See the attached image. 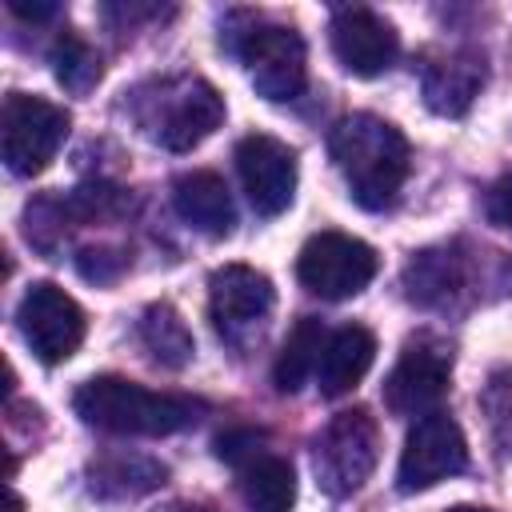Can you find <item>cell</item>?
<instances>
[{"label":"cell","instance_id":"cell-30","mask_svg":"<svg viewBox=\"0 0 512 512\" xmlns=\"http://www.w3.org/2000/svg\"><path fill=\"white\" fill-rule=\"evenodd\" d=\"M448 512H484V508H472V504H456V508H448Z\"/></svg>","mask_w":512,"mask_h":512},{"label":"cell","instance_id":"cell-7","mask_svg":"<svg viewBox=\"0 0 512 512\" xmlns=\"http://www.w3.org/2000/svg\"><path fill=\"white\" fill-rule=\"evenodd\" d=\"M376 268H380V260L364 240H356L348 232H332V228L308 236L296 256L300 284L320 300H348V296L364 292L372 284Z\"/></svg>","mask_w":512,"mask_h":512},{"label":"cell","instance_id":"cell-20","mask_svg":"<svg viewBox=\"0 0 512 512\" xmlns=\"http://www.w3.org/2000/svg\"><path fill=\"white\" fill-rule=\"evenodd\" d=\"M140 340L152 352V360L164 364V368H184L192 360V352H196L184 316L172 304H164V300L144 308V316H140Z\"/></svg>","mask_w":512,"mask_h":512},{"label":"cell","instance_id":"cell-18","mask_svg":"<svg viewBox=\"0 0 512 512\" xmlns=\"http://www.w3.org/2000/svg\"><path fill=\"white\" fill-rule=\"evenodd\" d=\"M236 488L248 512H292L296 504V472L284 456L268 452V444L236 464Z\"/></svg>","mask_w":512,"mask_h":512},{"label":"cell","instance_id":"cell-27","mask_svg":"<svg viewBox=\"0 0 512 512\" xmlns=\"http://www.w3.org/2000/svg\"><path fill=\"white\" fill-rule=\"evenodd\" d=\"M484 212H488V220H492L496 228L512 232V172L500 176V180L484 192Z\"/></svg>","mask_w":512,"mask_h":512},{"label":"cell","instance_id":"cell-23","mask_svg":"<svg viewBox=\"0 0 512 512\" xmlns=\"http://www.w3.org/2000/svg\"><path fill=\"white\" fill-rule=\"evenodd\" d=\"M68 220H72L68 200H56V196H40L24 208V232L40 252H56L60 236L68 232Z\"/></svg>","mask_w":512,"mask_h":512},{"label":"cell","instance_id":"cell-1","mask_svg":"<svg viewBox=\"0 0 512 512\" xmlns=\"http://www.w3.org/2000/svg\"><path fill=\"white\" fill-rule=\"evenodd\" d=\"M328 152L348 184V196L360 208L384 212L396 204V196L408 180V168H412L408 140L396 124H388L384 116H372V112H352L332 124Z\"/></svg>","mask_w":512,"mask_h":512},{"label":"cell","instance_id":"cell-11","mask_svg":"<svg viewBox=\"0 0 512 512\" xmlns=\"http://www.w3.org/2000/svg\"><path fill=\"white\" fill-rule=\"evenodd\" d=\"M236 172L260 216H280L296 196V152L276 136H244L236 144Z\"/></svg>","mask_w":512,"mask_h":512},{"label":"cell","instance_id":"cell-15","mask_svg":"<svg viewBox=\"0 0 512 512\" xmlns=\"http://www.w3.org/2000/svg\"><path fill=\"white\" fill-rule=\"evenodd\" d=\"M424 104L440 116H464L484 88V56L476 48L436 52L420 68Z\"/></svg>","mask_w":512,"mask_h":512},{"label":"cell","instance_id":"cell-22","mask_svg":"<svg viewBox=\"0 0 512 512\" xmlns=\"http://www.w3.org/2000/svg\"><path fill=\"white\" fill-rule=\"evenodd\" d=\"M52 72H56V80H60L72 96H84V92H92L96 80H100V56H96V48H92L84 36L60 32L56 44H52Z\"/></svg>","mask_w":512,"mask_h":512},{"label":"cell","instance_id":"cell-14","mask_svg":"<svg viewBox=\"0 0 512 512\" xmlns=\"http://www.w3.org/2000/svg\"><path fill=\"white\" fill-rule=\"evenodd\" d=\"M404 296L420 308H452L472 284V256L460 244L424 248L404 264Z\"/></svg>","mask_w":512,"mask_h":512},{"label":"cell","instance_id":"cell-10","mask_svg":"<svg viewBox=\"0 0 512 512\" xmlns=\"http://www.w3.org/2000/svg\"><path fill=\"white\" fill-rule=\"evenodd\" d=\"M16 328L36 360L60 364L84 340V308L56 284H32L16 308Z\"/></svg>","mask_w":512,"mask_h":512},{"label":"cell","instance_id":"cell-16","mask_svg":"<svg viewBox=\"0 0 512 512\" xmlns=\"http://www.w3.org/2000/svg\"><path fill=\"white\" fill-rule=\"evenodd\" d=\"M172 204L180 212L184 224H192L196 232L220 240L232 232L236 224V208L228 196V184L216 172H184L172 184Z\"/></svg>","mask_w":512,"mask_h":512},{"label":"cell","instance_id":"cell-19","mask_svg":"<svg viewBox=\"0 0 512 512\" xmlns=\"http://www.w3.org/2000/svg\"><path fill=\"white\" fill-rule=\"evenodd\" d=\"M324 344H328V332L316 316H300L272 364V384L280 392H296L316 368H320V356H324Z\"/></svg>","mask_w":512,"mask_h":512},{"label":"cell","instance_id":"cell-17","mask_svg":"<svg viewBox=\"0 0 512 512\" xmlns=\"http://www.w3.org/2000/svg\"><path fill=\"white\" fill-rule=\"evenodd\" d=\"M376 360V336L364 328V324H344L328 336L324 344V356H320V368H316V384H320V396H344L352 392L364 372L372 368Z\"/></svg>","mask_w":512,"mask_h":512},{"label":"cell","instance_id":"cell-25","mask_svg":"<svg viewBox=\"0 0 512 512\" xmlns=\"http://www.w3.org/2000/svg\"><path fill=\"white\" fill-rule=\"evenodd\" d=\"M68 200V212H72V220H108V216H116L120 208H124V192L116 188V184H104V180H96V184H80L72 196H64Z\"/></svg>","mask_w":512,"mask_h":512},{"label":"cell","instance_id":"cell-21","mask_svg":"<svg viewBox=\"0 0 512 512\" xmlns=\"http://www.w3.org/2000/svg\"><path fill=\"white\" fill-rule=\"evenodd\" d=\"M168 476L164 464L148 460V456H108L92 468V492L100 496H140L160 488Z\"/></svg>","mask_w":512,"mask_h":512},{"label":"cell","instance_id":"cell-28","mask_svg":"<svg viewBox=\"0 0 512 512\" xmlns=\"http://www.w3.org/2000/svg\"><path fill=\"white\" fill-rule=\"evenodd\" d=\"M8 8L20 16V20H52L60 8L56 4H24V0H8Z\"/></svg>","mask_w":512,"mask_h":512},{"label":"cell","instance_id":"cell-9","mask_svg":"<svg viewBox=\"0 0 512 512\" xmlns=\"http://www.w3.org/2000/svg\"><path fill=\"white\" fill-rule=\"evenodd\" d=\"M468 468V440L460 424L448 412H428L412 424L400 468H396V488L400 492H428L432 484L456 476Z\"/></svg>","mask_w":512,"mask_h":512},{"label":"cell","instance_id":"cell-8","mask_svg":"<svg viewBox=\"0 0 512 512\" xmlns=\"http://www.w3.org/2000/svg\"><path fill=\"white\" fill-rule=\"evenodd\" d=\"M276 304V288L264 272L248 264H224L208 280V316L224 344L244 348L252 336H260L268 312Z\"/></svg>","mask_w":512,"mask_h":512},{"label":"cell","instance_id":"cell-13","mask_svg":"<svg viewBox=\"0 0 512 512\" xmlns=\"http://www.w3.org/2000/svg\"><path fill=\"white\" fill-rule=\"evenodd\" d=\"M328 40H332L340 68L352 76H380L392 68V60L400 52L392 24L384 16H376L372 8H336L332 24H328Z\"/></svg>","mask_w":512,"mask_h":512},{"label":"cell","instance_id":"cell-12","mask_svg":"<svg viewBox=\"0 0 512 512\" xmlns=\"http://www.w3.org/2000/svg\"><path fill=\"white\" fill-rule=\"evenodd\" d=\"M452 352L436 344H408L384 380V408L392 416H428L448 392Z\"/></svg>","mask_w":512,"mask_h":512},{"label":"cell","instance_id":"cell-24","mask_svg":"<svg viewBox=\"0 0 512 512\" xmlns=\"http://www.w3.org/2000/svg\"><path fill=\"white\" fill-rule=\"evenodd\" d=\"M480 404H484V416H488V424H492L496 444H500L504 452H512V368L492 372V380H488Z\"/></svg>","mask_w":512,"mask_h":512},{"label":"cell","instance_id":"cell-3","mask_svg":"<svg viewBox=\"0 0 512 512\" xmlns=\"http://www.w3.org/2000/svg\"><path fill=\"white\" fill-rule=\"evenodd\" d=\"M128 112L152 144L168 152H192L220 128L224 96L204 76H160L132 88Z\"/></svg>","mask_w":512,"mask_h":512},{"label":"cell","instance_id":"cell-26","mask_svg":"<svg viewBox=\"0 0 512 512\" xmlns=\"http://www.w3.org/2000/svg\"><path fill=\"white\" fill-rule=\"evenodd\" d=\"M76 268H80V276L92 280V284H112V280L128 268V256L116 252V248H80Z\"/></svg>","mask_w":512,"mask_h":512},{"label":"cell","instance_id":"cell-2","mask_svg":"<svg viewBox=\"0 0 512 512\" xmlns=\"http://www.w3.org/2000/svg\"><path fill=\"white\" fill-rule=\"evenodd\" d=\"M76 416L88 428L112 432V436H172L208 412L204 400L180 396V392H152L124 376H92L72 396Z\"/></svg>","mask_w":512,"mask_h":512},{"label":"cell","instance_id":"cell-5","mask_svg":"<svg viewBox=\"0 0 512 512\" xmlns=\"http://www.w3.org/2000/svg\"><path fill=\"white\" fill-rule=\"evenodd\" d=\"M376 460H380V428H376V416H368V408L336 412L312 444L316 484L332 500L352 496L372 476Z\"/></svg>","mask_w":512,"mask_h":512},{"label":"cell","instance_id":"cell-29","mask_svg":"<svg viewBox=\"0 0 512 512\" xmlns=\"http://www.w3.org/2000/svg\"><path fill=\"white\" fill-rule=\"evenodd\" d=\"M160 512H204V508H196V504H168V508H160Z\"/></svg>","mask_w":512,"mask_h":512},{"label":"cell","instance_id":"cell-4","mask_svg":"<svg viewBox=\"0 0 512 512\" xmlns=\"http://www.w3.org/2000/svg\"><path fill=\"white\" fill-rule=\"evenodd\" d=\"M236 20L240 28L224 24L228 32L220 36V44L248 68L256 92L272 104L296 100L308 80V56H304L300 32L284 24H264L252 12H236Z\"/></svg>","mask_w":512,"mask_h":512},{"label":"cell","instance_id":"cell-6","mask_svg":"<svg viewBox=\"0 0 512 512\" xmlns=\"http://www.w3.org/2000/svg\"><path fill=\"white\" fill-rule=\"evenodd\" d=\"M68 124L72 116L44 100V96H28V92H12L4 100V112H0V152H4V164L12 176H36L44 172L64 136H68Z\"/></svg>","mask_w":512,"mask_h":512}]
</instances>
